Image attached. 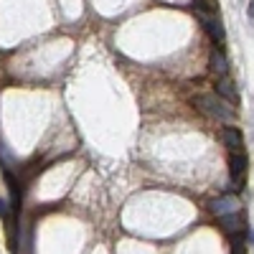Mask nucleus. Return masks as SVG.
<instances>
[{"label":"nucleus","instance_id":"nucleus-1","mask_svg":"<svg viewBox=\"0 0 254 254\" xmlns=\"http://www.w3.org/2000/svg\"><path fill=\"white\" fill-rule=\"evenodd\" d=\"M193 107L198 112H203L211 120H221V122H234V110L229 107V102L221 99L219 94H201L193 99Z\"/></svg>","mask_w":254,"mask_h":254},{"label":"nucleus","instance_id":"nucleus-2","mask_svg":"<svg viewBox=\"0 0 254 254\" xmlns=\"http://www.w3.org/2000/svg\"><path fill=\"white\" fill-rule=\"evenodd\" d=\"M229 173H231V181L234 186H244V176H247V155L244 153H231L229 155Z\"/></svg>","mask_w":254,"mask_h":254},{"label":"nucleus","instance_id":"nucleus-3","mask_svg":"<svg viewBox=\"0 0 254 254\" xmlns=\"http://www.w3.org/2000/svg\"><path fill=\"white\" fill-rule=\"evenodd\" d=\"M196 15H198V20H201V26L206 28V33L211 36L219 44V41H224V26H221V20L219 18H214L211 13H203V10H196Z\"/></svg>","mask_w":254,"mask_h":254},{"label":"nucleus","instance_id":"nucleus-4","mask_svg":"<svg viewBox=\"0 0 254 254\" xmlns=\"http://www.w3.org/2000/svg\"><path fill=\"white\" fill-rule=\"evenodd\" d=\"M208 208H211V214H216V216H231L239 211V201L234 196H221L216 201H211Z\"/></svg>","mask_w":254,"mask_h":254},{"label":"nucleus","instance_id":"nucleus-5","mask_svg":"<svg viewBox=\"0 0 254 254\" xmlns=\"http://www.w3.org/2000/svg\"><path fill=\"white\" fill-rule=\"evenodd\" d=\"M221 140H224V145L229 147L231 153H237L239 147H242V132H239V127H224V130H221Z\"/></svg>","mask_w":254,"mask_h":254},{"label":"nucleus","instance_id":"nucleus-6","mask_svg":"<svg viewBox=\"0 0 254 254\" xmlns=\"http://www.w3.org/2000/svg\"><path fill=\"white\" fill-rule=\"evenodd\" d=\"M216 94H219V97H224L229 104H231V102H237V97H239V94H237V89H234V84H231L229 79H221V81L216 84Z\"/></svg>","mask_w":254,"mask_h":254},{"label":"nucleus","instance_id":"nucleus-7","mask_svg":"<svg viewBox=\"0 0 254 254\" xmlns=\"http://www.w3.org/2000/svg\"><path fill=\"white\" fill-rule=\"evenodd\" d=\"M211 69H214L216 74H226V69H229V61H226V56L221 54V51H214V56H211Z\"/></svg>","mask_w":254,"mask_h":254},{"label":"nucleus","instance_id":"nucleus-8","mask_svg":"<svg viewBox=\"0 0 254 254\" xmlns=\"http://www.w3.org/2000/svg\"><path fill=\"white\" fill-rule=\"evenodd\" d=\"M219 219H221V224H224L226 231H237V229H239V219H237V214H231V216H219Z\"/></svg>","mask_w":254,"mask_h":254},{"label":"nucleus","instance_id":"nucleus-9","mask_svg":"<svg viewBox=\"0 0 254 254\" xmlns=\"http://www.w3.org/2000/svg\"><path fill=\"white\" fill-rule=\"evenodd\" d=\"M8 216V206H5V201L0 198V219H5Z\"/></svg>","mask_w":254,"mask_h":254},{"label":"nucleus","instance_id":"nucleus-10","mask_svg":"<svg viewBox=\"0 0 254 254\" xmlns=\"http://www.w3.org/2000/svg\"><path fill=\"white\" fill-rule=\"evenodd\" d=\"M249 18H254V0H252V5H249Z\"/></svg>","mask_w":254,"mask_h":254}]
</instances>
